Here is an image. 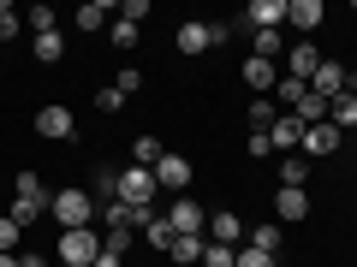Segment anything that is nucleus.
I'll return each mask as SVG.
<instances>
[{
	"label": "nucleus",
	"instance_id": "obj_9",
	"mask_svg": "<svg viewBox=\"0 0 357 267\" xmlns=\"http://www.w3.org/2000/svg\"><path fill=\"white\" fill-rule=\"evenodd\" d=\"M155 184L173 191V196H185L191 191V161H185V154H161V161H155Z\"/></svg>",
	"mask_w": 357,
	"mask_h": 267
},
{
	"label": "nucleus",
	"instance_id": "obj_28",
	"mask_svg": "<svg viewBox=\"0 0 357 267\" xmlns=\"http://www.w3.org/2000/svg\"><path fill=\"white\" fill-rule=\"evenodd\" d=\"M274 95H280V107H298V102L310 95V83H298V77H286V72H280V83H274Z\"/></svg>",
	"mask_w": 357,
	"mask_h": 267
},
{
	"label": "nucleus",
	"instance_id": "obj_34",
	"mask_svg": "<svg viewBox=\"0 0 357 267\" xmlns=\"http://www.w3.org/2000/svg\"><path fill=\"white\" fill-rule=\"evenodd\" d=\"M18 238H24V226L0 214V255H18Z\"/></svg>",
	"mask_w": 357,
	"mask_h": 267
},
{
	"label": "nucleus",
	"instance_id": "obj_8",
	"mask_svg": "<svg viewBox=\"0 0 357 267\" xmlns=\"http://www.w3.org/2000/svg\"><path fill=\"white\" fill-rule=\"evenodd\" d=\"M72 131H77L72 107H42V113H36V137L42 143H72Z\"/></svg>",
	"mask_w": 357,
	"mask_h": 267
},
{
	"label": "nucleus",
	"instance_id": "obj_15",
	"mask_svg": "<svg viewBox=\"0 0 357 267\" xmlns=\"http://www.w3.org/2000/svg\"><path fill=\"white\" fill-rule=\"evenodd\" d=\"M268 143H274V154H298V143H304V125H298L292 113L274 119V131H268Z\"/></svg>",
	"mask_w": 357,
	"mask_h": 267
},
{
	"label": "nucleus",
	"instance_id": "obj_5",
	"mask_svg": "<svg viewBox=\"0 0 357 267\" xmlns=\"http://www.w3.org/2000/svg\"><path fill=\"white\" fill-rule=\"evenodd\" d=\"M167 226H173V238H203V232H208V208H197L191 196H173Z\"/></svg>",
	"mask_w": 357,
	"mask_h": 267
},
{
	"label": "nucleus",
	"instance_id": "obj_25",
	"mask_svg": "<svg viewBox=\"0 0 357 267\" xmlns=\"http://www.w3.org/2000/svg\"><path fill=\"white\" fill-rule=\"evenodd\" d=\"M208 238H173V250H167V261H203Z\"/></svg>",
	"mask_w": 357,
	"mask_h": 267
},
{
	"label": "nucleus",
	"instance_id": "obj_30",
	"mask_svg": "<svg viewBox=\"0 0 357 267\" xmlns=\"http://www.w3.org/2000/svg\"><path fill=\"white\" fill-rule=\"evenodd\" d=\"M60 54H66V36L54 30V36H36V60L42 65H60Z\"/></svg>",
	"mask_w": 357,
	"mask_h": 267
},
{
	"label": "nucleus",
	"instance_id": "obj_26",
	"mask_svg": "<svg viewBox=\"0 0 357 267\" xmlns=\"http://www.w3.org/2000/svg\"><path fill=\"white\" fill-rule=\"evenodd\" d=\"M107 36H114V48H137V36H143V24H131V18H114V24H107Z\"/></svg>",
	"mask_w": 357,
	"mask_h": 267
},
{
	"label": "nucleus",
	"instance_id": "obj_24",
	"mask_svg": "<svg viewBox=\"0 0 357 267\" xmlns=\"http://www.w3.org/2000/svg\"><path fill=\"white\" fill-rule=\"evenodd\" d=\"M244 119H250V131H262V137H268L280 113H274V102H268V95H256V102H250V113H244Z\"/></svg>",
	"mask_w": 357,
	"mask_h": 267
},
{
	"label": "nucleus",
	"instance_id": "obj_4",
	"mask_svg": "<svg viewBox=\"0 0 357 267\" xmlns=\"http://www.w3.org/2000/svg\"><path fill=\"white\" fill-rule=\"evenodd\" d=\"M155 191H161L155 184V166H126L119 172V202L126 208H155Z\"/></svg>",
	"mask_w": 357,
	"mask_h": 267
},
{
	"label": "nucleus",
	"instance_id": "obj_19",
	"mask_svg": "<svg viewBox=\"0 0 357 267\" xmlns=\"http://www.w3.org/2000/svg\"><path fill=\"white\" fill-rule=\"evenodd\" d=\"M72 24L84 30V36H89V30H107V24H114V6H107V0H89V6H77Z\"/></svg>",
	"mask_w": 357,
	"mask_h": 267
},
{
	"label": "nucleus",
	"instance_id": "obj_11",
	"mask_svg": "<svg viewBox=\"0 0 357 267\" xmlns=\"http://www.w3.org/2000/svg\"><path fill=\"white\" fill-rule=\"evenodd\" d=\"M280 65H286V77H298V83H310V77H316V65H321V48H316V42H292Z\"/></svg>",
	"mask_w": 357,
	"mask_h": 267
},
{
	"label": "nucleus",
	"instance_id": "obj_12",
	"mask_svg": "<svg viewBox=\"0 0 357 267\" xmlns=\"http://www.w3.org/2000/svg\"><path fill=\"white\" fill-rule=\"evenodd\" d=\"M340 143H345V137H340V131L328 125V119H321V125H310V131H304V143H298V154H304V161H321V154H333Z\"/></svg>",
	"mask_w": 357,
	"mask_h": 267
},
{
	"label": "nucleus",
	"instance_id": "obj_31",
	"mask_svg": "<svg viewBox=\"0 0 357 267\" xmlns=\"http://www.w3.org/2000/svg\"><path fill=\"white\" fill-rule=\"evenodd\" d=\"M30 30H36V36H54V30H60V18H54V6H30Z\"/></svg>",
	"mask_w": 357,
	"mask_h": 267
},
{
	"label": "nucleus",
	"instance_id": "obj_37",
	"mask_svg": "<svg viewBox=\"0 0 357 267\" xmlns=\"http://www.w3.org/2000/svg\"><path fill=\"white\" fill-rule=\"evenodd\" d=\"M238 267H274V255H268V250H250V243H244V250H238Z\"/></svg>",
	"mask_w": 357,
	"mask_h": 267
},
{
	"label": "nucleus",
	"instance_id": "obj_40",
	"mask_svg": "<svg viewBox=\"0 0 357 267\" xmlns=\"http://www.w3.org/2000/svg\"><path fill=\"white\" fill-rule=\"evenodd\" d=\"M119 18H131V24H137V18H149V0H126V6H119Z\"/></svg>",
	"mask_w": 357,
	"mask_h": 267
},
{
	"label": "nucleus",
	"instance_id": "obj_6",
	"mask_svg": "<svg viewBox=\"0 0 357 267\" xmlns=\"http://www.w3.org/2000/svg\"><path fill=\"white\" fill-rule=\"evenodd\" d=\"M345 89H357V83H351V72H345L340 60H321V65H316V77H310V95L333 102V95H345Z\"/></svg>",
	"mask_w": 357,
	"mask_h": 267
},
{
	"label": "nucleus",
	"instance_id": "obj_27",
	"mask_svg": "<svg viewBox=\"0 0 357 267\" xmlns=\"http://www.w3.org/2000/svg\"><path fill=\"white\" fill-rule=\"evenodd\" d=\"M161 137H137V143H131V166H155V161H161Z\"/></svg>",
	"mask_w": 357,
	"mask_h": 267
},
{
	"label": "nucleus",
	"instance_id": "obj_20",
	"mask_svg": "<svg viewBox=\"0 0 357 267\" xmlns=\"http://www.w3.org/2000/svg\"><path fill=\"white\" fill-rule=\"evenodd\" d=\"M250 54L280 65V60H286V36H280V30H256V36H250Z\"/></svg>",
	"mask_w": 357,
	"mask_h": 267
},
{
	"label": "nucleus",
	"instance_id": "obj_22",
	"mask_svg": "<svg viewBox=\"0 0 357 267\" xmlns=\"http://www.w3.org/2000/svg\"><path fill=\"white\" fill-rule=\"evenodd\" d=\"M280 184H286V191H304V184H310V161H304V154H286V161H280Z\"/></svg>",
	"mask_w": 357,
	"mask_h": 267
},
{
	"label": "nucleus",
	"instance_id": "obj_13",
	"mask_svg": "<svg viewBox=\"0 0 357 267\" xmlns=\"http://www.w3.org/2000/svg\"><path fill=\"white\" fill-rule=\"evenodd\" d=\"M321 18H328V13H321V0H286V24L304 30V42L321 30Z\"/></svg>",
	"mask_w": 357,
	"mask_h": 267
},
{
	"label": "nucleus",
	"instance_id": "obj_41",
	"mask_svg": "<svg viewBox=\"0 0 357 267\" xmlns=\"http://www.w3.org/2000/svg\"><path fill=\"white\" fill-rule=\"evenodd\" d=\"M96 267H126V255H107L102 250V255H96Z\"/></svg>",
	"mask_w": 357,
	"mask_h": 267
},
{
	"label": "nucleus",
	"instance_id": "obj_14",
	"mask_svg": "<svg viewBox=\"0 0 357 267\" xmlns=\"http://www.w3.org/2000/svg\"><path fill=\"white\" fill-rule=\"evenodd\" d=\"M48 202H54V191H48V196H13V208H6V220H18V226L30 232V226L42 220V214H48Z\"/></svg>",
	"mask_w": 357,
	"mask_h": 267
},
{
	"label": "nucleus",
	"instance_id": "obj_23",
	"mask_svg": "<svg viewBox=\"0 0 357 267\" xmlns=\"http://www.w3.org/2000/svg\"><path fill=\"white\" fill-rule=\"evenodd\" d=\"M292 119H298L304 131H310V125H321V119H328V102H321V95H304V102L292 107Z\"/></svg>",
	"mask_w": 357,
	"mask_h": 267
},
{
	"label": "nucleus",
	"instance_id": "obj_32",
	"mask_svg": "<svg viewBox=\"0 0 357 267\" xmlns=\"http://www.w3.org/2000/svg\"><path fill=\"white\" fill-rule=\"evenodd\" d=\"M143 238H149L155 250H173V226H167V214H155L149 226H143Z\"/></svg>",
	"mask_w": 357,
	"mask_h": 267
},
{
	"label": "nucleus",
	"instance_id": "obj_21",
	"mask_svg": "<svg viewBox=\"0 0 357 267\" xmlns=\"http://www.w3.org/2000/svg\"><path fill=\"white\" fill-rule=\"evenodd\" d=\"M244 243H250V250L280 255V220H268V226H250V232H244Z\"/></svg>",
	"mask_w": 357,
	"mask_h": 267
},
{
	"label": "nucleus",
	"instance_id": "obj_39",
	"mask_svg": "<svg viewBox=\"0 0 357 267\" xmlns=\"http://www.w3.org/2000/svg\"><path fill=\"white\" fill-rule=\"evenodd\" d=\"M244 149H250V154H256V161H268V154H274V143H268V137H262V131H250V143H244Z\"/></svg>",
	"mask_w": 357,
	"mask_h": 267
},
{
	"label": "nucleus",
	"instance_id": "obj_1",
	"mask_svg": "<svg viewBox=\"0 0 357 267\" xmlns=\"http://www.w3.org/2000/svg\"><path fill=\"white\" fill-rule=\"evenodd\" d=\"M48 214L60 220V232H84V226H96V196L77 191V184H66V191H54Z\"/></svg>",
	"mask_w": 357,
	"mask_h": 267
},
{
	"label": "nucleus",
	"instance_id": "obj_29",
	"mask_svg": "<svg viewBox=\"0 0 357 267\" xmlns=\"http://www.w3.org/2000/svg\"><path fill=\"white\" fill-rule=\"evenodd\" d=\"M18 30H24V13H18L13 0H0V42H13Z\"/></svg>",
	"mask_w": 357,
	"mask_h": 267
},
{
	"label": "nucleus",
	"instance_id": "obj_17",
	"mask_svg": "<svg viewBox=\"0 0 357 267\" xmlns=\"http://www.w3.org/2000/svg\"><path fill=\"white\" fill-rule=\"evenodd\" d=\"M244 83H250L256 95H268V89L280 83V65H274V60H256V54H250V60H244Z\"/></svg>",
	"mask_w": 357,
	"mask_h": 267
},
{
	"label": "nucleus",
	"instance_id": "obj_33",
	"mask_svg": "<svg viewBox=\"0 0 357 267\" xmlns=\"http://www.w3.org/2000/svg\"><path fill=\"white\" fill-rule=\"evenodd\" d=\"M102 250H107V255H126V250H131V226H107V232H102Z\"/></svg>",
	"mask_w": 357,
	"mask_h": 267
},
{
	"label": "nucleus",
	"instance_id": "obj_7",
	"mask_svg": "<svg viewBox=\"0 0 357 267\" xmlns=\"http://www.w3.org/2000/svg\"><path fill=\"white\" fill-rule=\"evenodd\" d=\"M244 232H250V226H244L232 208H215V214H208V232H203V238H208V243H227V250H244Z\"/></svg>",
	"mask_w": 357,
	"mask_h": 267
},
{
	"label": "nucleus",
	"instance_id": "obj_3",
	"mask_svg": "<svg viewBox=\"0 0 357 267\" xmlns=\"http://www.w3.org/2000/svg\"><path fill=\"white\" fill-rule=\"evenodd\" d=\"M96 255H102V232H96V226L60 232V250H54V261H60V267H96Z\"/></svg>",
	"mask_w": 357,
	"mask_h": 267
},
{
	"label": "nucleus",
	"instance_id": "obj_10",
	"mask_svg": "<svg viewBox=\"0 0 357 267\" xmlns=\"http://www.w3.org/2000/svg\"><path fill=\"white\" fill-rule=\"evenodd\" d=\"M238 24L250 30V36H256V30H280V24H286V0H250Z\"/></svg>",
	"mask_w": 357,
	"mask_h": 267
},
{
	"label": "nucleus",
	"instance_id": "obj_36",
	"mask_svg": "<svg viewBox=\"0 0 357 267\" xmlns=\"http://www.w3.org/2000/svg\"><path fill=\"white\" fill-rule=\"evenodd\" d=\"M114 89H119V95H137V89H143V72H137V65H119Z\"/></svg>",
	"mask_w": 357,
	"mask_h": 267
},
{
	"label": "nucleus",
	"instance_id": "obj_42",
	"mask_svg": "<svg viewBox=\"0 0 357 267\" xmlns=\"http://www.w3.org/2000/svg\"><path fill=\"white\" fill-rule=\"evenodd\" d=\"M18 267H48V255H18Z\"/></svg>",
	"mask_w": 357,
	"mask_h": 267
},
{
	"label": "nucleus",
	"instance_id": "obj_35",
	"mask_svg": "<svg viewBox=\"0 0 357 267\" xmlns=\"http://www.w3.org/2000/svg\"><path fill=\"white\" fill-rule=\"evenodd\" d=\"M203 267H238V250H227V243H208V250H203Z\"/></svg>",
	"mask_w": 357,
	"mask_h": 267
},
{
	"label": "nucleus",
	"instance_id": "obj_38",
	"mask_svg": "<svg viewBox=\"0 0 357 267\" xmlns=\"http://www.w3.org/2000/svg\"><path fill=\"white\" fill-rule=\"evenodd\" d=\"M96 107H102V113H119V107H126V95H119V89H114V83H107V89H102V95H96Z\"/></svg>",
	"mask_w": 357,
	"mask_h": 267
},
{
	"label": "nucleus",
	"instance_id": "obj_16",
	"mask_svg": "<svg viewBox=\"0 0 357 267\" xmlns=\"http://www.w3.org/2000/svg\"><path fill=\"white\" fill-rule=\"evenodd\" d=\"M328 125L340 131V137H345V131H357V89H345V95H333V102H328Z\"/></svg>",
	"mask_w": 357,
	"mask_h": 267
},
{
	"label": "nucleus",
	"instance_id": "obj_43",
	"mask_svg": "<svg viewBox=\"0 0 357 267\" xmlns=\"http://www.w3.org/2000/svg\"><path fill=\"white\" fill-rule=\"evenodd\" d=\"M0 267H18V255H0Z\"/></svg>",
	"mask_w": 357,
	"mask_h": 267
},
{
	"label": "nucleus",
	"instance_id": "obj_18",
	"mask_svg": "<svg viewBox=\"0 0 357 267\" xmlns=\"http://www.w3.org/2000/svg\"><path fill=\"white\" fill-rule=\"evenodd\" d=\"M304 214H310V191H286V184H280V196H274V220L292 226V220H304Z\"/></svg>",
	"mask_w": 357,
	"mask_h": 267
},
{
	"label": "nucleus",
	"instance_id": "obj_2",
	"mask_svg": "<svg viewBox=\"0 0 357 267\" xmlns=\"http://www.w3.org/2000/svg\"><path fill=\"white\" fill-rule=\"evenodd\" d=\"M227 36H232V24H208V18H185V24H178V54H185V60H203L208 48H227Z\"/></svg>",
	"mask_w": 357,
	"mask_h": 267
}]
</instances>
